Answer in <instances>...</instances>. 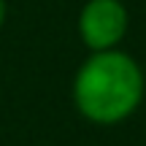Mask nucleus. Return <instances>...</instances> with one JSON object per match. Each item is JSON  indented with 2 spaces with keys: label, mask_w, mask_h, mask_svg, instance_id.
<instances>
[{
  "label": "nucleus",
  "mask_w": 146,
  "mask_h": 146,
  "mask_svg": "<svg viewBox=\"0 0 146 146\" xmlns=\"http://www.w3.org/2000/svg\"><path fill=\"white\" fill-rule=\"evenodd\" d=\"M127 27H130V14L122 0H87L76 19L78 38L89 52L119 49L127 35Z\"/></svg>",
  "instance_id": "nucleus-2"
},
{
  "label": "nucleus",
  "mask_w": 146,
  "mask_h": 146,
  "mask_svg": "<svg viewBox=\"0 0 146 146\" xmlns=\"http://www.w3.org/2000/svg\"><path fill=\"white\" fill-rule=\"evenodd\" d=\"M146 78L133 54L122 49L89 52L73 76V106L92 125H119L138 111Z\"/></svg>",
  "instance_id": "nucleus-1"
},
{
  "label": "nucleus",
  "mask_w": 146,
  "mask_h": 146,
  "mask_svg": "<svg viewBox=\"0 0 146 146\" xmlns=\"http://www.w3.org/2000/svg\"><path fill=\"white\" fill-rule=\"evenodd\" d=\"M5 16H8V5H5V0H0V30L5 25Z\"/></svg>",
  "instance_id": "nucleus-3"
}]
</instances>
